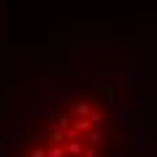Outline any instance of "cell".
<instances>
[{
  "label": "cell",
  "instance_id": "6da1fadb",
  "mask_svg": "<svg viewBox=\"0 0 157 157\" xmlns=\"http://www.w3.org/2000/svg\"><path fill=\"white\" fill-rule=\"evenodd\" d=\"M27 109L0 157H125V100L103 81L60 76Z\"/></svg>",
  "mask_w": 157,
  "mask_h": 157
}]
</instances>
